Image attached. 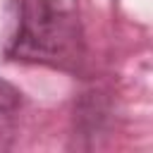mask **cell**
Masks as SVG:
<instances>
[{"label":"cell","mask_w":153,"mask_h":153,"mask_svg":"<svg viewBox=\"0 0 153 153\" xmlns=\"http://www.w3.org/2000/svg\"><path fill=\"white\" fill-rule=\"evenodd\" d=\"M5 55L17 62L72 72L84 57L79 0H10Z\"/></svg>","instance_id":"6da1fadb"},{"label":"cell","mask_w":153,"mask_h":153,"mask_svg":"<svg viewBox=\"0 0 153 153\" xmlns=\"http://www.w3.org/2000/svg\"><path fill=\"white\" fill-rule=\"evenodd\" d=\"M22 110V93L10 81L0 79V151L10 148L14 141L17 122Z\"/></svg>","instance_id":"7a4b0ae2"}]
</instances>
